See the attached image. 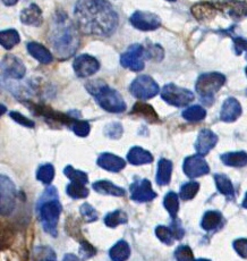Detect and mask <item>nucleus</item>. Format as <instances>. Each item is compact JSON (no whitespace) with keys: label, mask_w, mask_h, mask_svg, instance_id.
I'll return each mask as SVG.
<instances>
[{"label":"nucleus","mask_w":247,"mask_h":261,"mask_svg":"<svg viewBox=\"0 0 247 261\" xmlns=\"http://www.w3.org/2000/svg\"><path fill=\"white\" fill-rule=\"evenodd\" d=\"M128 222V217L126 213L122 212V210H116V212L109 213L104 217V224L108 226V227H117L118 225L126 224Z\"/></svg>","instance_id":"nucleus-31"},{"label":"nucleus","mask_w":247,"mask_h":261,"mask_svg":"<svg viewBox=\"0 0 247 261\" xmlns=\"http://www.w3.org/2000/svg\"><path fill=\"white\" fill-rule=\"evenodd\" d=\"M145 49L139 43H134L120 56V64L125 68L133 72H141L144 69Z\"/></svg>","instance_id":"nucleus-8"},{"label":"nucleus","mask_w":247,"mask_h":261,"mask_svg":"<svg viewBox=\"0 0 247 261\" xmlns=\"http://www.w3.org/2000/svg\"><path fill=\"white\" fill-rule=\"evenodd\" d=\"M241 115V106L238 100L235 98H228L223 103L220 112V119L226 123L235 122Z\"/></svg>","instance_id":"nucleus-17"},{"label":"nucleus","mask_w":247,"mask_h":261,"mask_svg":"<svg viewBox=\"0 0 247 261\" xmlns=\"http://www.w3.org/2000/svg\"><path fill=\"white\" fill-rule=\"evenodd\" d=\"M170 228H171V232H173L174 238L176 240H181V239H183L184 234H185L184 233V229L180 227V225L177 222H174V224L170 226Z\"/></svg>","instance_id":"nucleus-49"},{"label":"nucleus","mask_w":247,"mask_h":261,"mask_svg":"<svg viewBox=\"0 0 247 261\" xmlns=\"http://www.w3.org/2000/svg\"><path fill=\"white\" fill-rule=\"evenodd\" d=\"M129 22L136 30L149 32V31H154V30L160 28L161 18L154 13L136 11L135 13L132 14V16H130Z\"/></svg>","instance_id":"nucleus-9"},{"label":"nucleus","mask_w":247,"mask_h":261,"mask_svg":"<svg viewBox=\"0 0 247 261\" xmlns=\"http://www.w3.org/2000/svg\"><path fill=\"white\" fill-rule=\"evenodd\" d=\"M196 261H210V260H208V259H199V260H196Z\"/></svg>","instance_id":"nucleus-54"},{"label":"nucleus","mask_w":247,"mask_h":261,"mask_svg":"<svg viewBox=\"0 0 247 261\" xmlns=\"http://www.w3.org/2000/svg\"><path fill=\"white\" fill-rule=\"evenodd\" d=\"M221 160L227 166L244 167L247 165V153L244 151L228 152L221 155Z\"/></svg>","instance_id":"nucleus-27"},{"label":"nucleus","mask_w":247,"mask_h":261,"mask_svg":"<svg viewBox=\"0 0 247 261\" xmlns=\"http://www.w3.org/2000/svg\"><path fill=\"white\" fill-rule=\"evenodd\" d=\"M164 208L167 209V212L171 216V218L175 219L177 217V213L179 210V201H178V195L175 192H169L163 200Z\"/></svg>","instance_id":"nucleus-34"},{"label":"nucleus","mask_w":247,"mask_h":261,"mask_svg":"<svg viewBox=\"0 0 247 261\" xmlns=\"http://www.w3.org/2000/svg\"><path fill=\"white\" fill-rule=\"evenodd\" d=\"M60 213H62V204L57 198L44 200L42 204L39 205V216L43 228L52 237H57V225Z\"/></svg>","instance_id":"nucleus-5"},{"label":"nucleus","mask_w":247,"mask_h":261,"mask_svg":"<svg viewBox=\"0 0 247 261\" xmlns=\"http://www.w3.org/2000/svg\"><path fill=\"white\" fill-rule=\"evenodd\" d=\"M70 127L74 130V133L80 138L88 137L90 133V124L88 122H85V120L75 119L72 125H70Z\"/></svg>","instance_id":"nucleus-41"},{"label":"nucleus","mask_w":247,"mask_h":261,"mask_svg":"<svg viewBox=\"0 0 247 261\" xmlns=\"http://www.w3.org/2000/svg\"><path fill=\"white\" fill-rule=\"evenodd\" d=\"M87 89L94 95L99 106L109 113H123L126 109L124 99L117 90H114L107 84L100 81H91L87 84Z\"/></svg>","instance_id":"nucleus-3"},{"label":"nucleus","mask_w":247,"mask_h":261,"mask_svg":"<svg viewBox=\"0 0 247 261\" xmlns=\"http://www.w3.org/2000/svg\"><path fill=\"white\" fill-rule=\"evenodd\" d=\"M234 249L241 258L247 259V239H238L234 242Z\"/></svg>","instance_id":"nucleus-47"},{"label":"nucleus","mask_w":247,"mask_h":261,"mask_svg":"<svg viewBox=\"0 0 247 261\" xmlns=\"http://www.w3.org/2000/svg\"><path fill=\"white\" fill-rule=\"evenodd\" d=\"M28 51L33 58L37 59L38 62L41 64L48 65L53 60L51 53H50L47 48L42 46V44L39 42H34V41L29 42L28 43Z\"/></svg>","instance_id":"nucleus-21"},{"label":"nucleus","mask_w":247,"mask_h":261,"mask_svg":"<svg viewBox=\"0 0 247 261\" xmlns=\"http://www.w3.org/2000/svg\"><path fill=\"white\" fill-rule=\"evenodd\" d=\"M2 72L4 76L21 80L26 73V68L18 57L14 55H7L2 62Z\"/></svg>","instance_id":"nucleus-12"},{"label":"nucleus","mask_w":247,"mask_h":261,"mask_svg":"<svg viewBox=\"0 0 247 261\" xmlns=\"http://www.w3.org/2000/svg\"><path fill=\"white\" fill-rule=\"evenodd\" d=\"M15 204V187L7 176H2V214L12 213Z\"/></svg>","instance_id":"nucleus-14"},{"label":"nucleus","mask_w":247,"mask_h":261,"mask_svg":"<svg viewBox=\"0 0 247 261\" xmlns=\"http://www.w3.org/2000/svg\"><path fill=\"white\" fill-rule=\"evenodd\" d=\"M175 258L177 261H195L193 252L187 245H180L176 249Z\"/></svg>","instance_id":"nucleus-42"},{"label":"nucleus","mask_w":247,"mask_h":261,"mask_svg":"<svg viewBox=\"0 0 247 261\" xmlns=\"http://www.w3.org/2000/svg\"><path fill=\"white\" fill-rule=\"evenodd\" d=\"M221 220H223V216L219 212H208L203 216L202 227L205 230H212L218 227Z\"/></svg>","instance_id":"nucleus-33"},{"label":"nucleus","mask_w":247,"mask_h":261,"mask_svg":"<svg viewBox=\"0 0 247 261\" xmlns=\"http://www.w3.org/2000/svg\"><path fill=\"white\" fill-rule=\"evenodd\" d=\"M19 42H21V37H19V33L16 30L8 29L0 32V43L6 50L13 49Z\"/></svg>","instance_id":"nucleus-26"},{"label":"nucleus","mask_w":247,"mask_h":261,"mask_svg":"<svg viewBox=\"0 0 247 261\" xmlns=\"http://www.w3.org/2000/svg\"><path fill=\"white\" fill-rule=\"evenodd\" d=\"M155 235L164 244L171 245L174 243V234L171 232V228L167 227V226H158L155 228Z\"/></svg>","instance_id":"nucleus-39"},{"label":"nucleus","mask_w":247,"mask_h":261,"mask_svg":"<svg viewBox=\"0 0 247 261\" xmlns=\"http://www.w3.org/2000/svg\"><path fill=\"white\" fill-rule=\"evenodd\" d=\"M64 174L72 180V182H78V183H83L87 184L89 182L88 178V174H85L84 172H80V170H77L73 168L72 166H67L64 169Z\"/></svg>","instance_id":"nucleus-38"},{"label":"nucleus","mask_w":247,"mask_h":261,"mask_svg":"<svg viewBox=\"0 0 247 261\" xmlns=\"http://www.w3.org/2000/svg\"><path fill=\"white\" fill-rule=\"evenodd\" d=\"M218 142V137L210 129H202L199 134L198 140L195 143L196 152L200 155H205L210 152L211 149L215 147Z\"/></svg>","instance_id":"nucleus-16"},{"label":"nucleus","mask_w":247,"mask_h":261,"mask_svg":"<svg viewBox=\"0 0 247 261\" xmlns=\"http://www.w3.org/2000/svg\"><path fill=\"white\" fill-rule=\"evenodd\" d=\"M9 115H11V117L15 120V122L18 123L19 125H23V126L29 127V128L34 127V122H33V120L23 116V115L19 114L18 112H12Z\"/></svg>","instance_id":"nucleus-46"},{"label":"nucleus","mask_w":247,"mask_h":261,"mask_svg":"<svg viewBox=\"0 0 247 261\" xmlns=\"http://www.w3.org/2000/svg\"><path fill=\"white\" fill-rule=\"evenodd\" d=\"M127 160L129 164L139 166L153 162V155L141 147H134L129 150L127 154Z\"/></svg>","instance_id":"nucleus-23"},{"label":"nucleus","mask_w":247,"mask_h":261,"mask_svg":"<svg viewBox=\"0 0 247 261\" xmlns=\"http://www.w3.org/2000/svg\"><path fill=\"white\" fill-rule=\"evenodd\" d=\"M167 2H170V3H174V2H176V0H167Z\"/></svg>","instance_id":"nucleus-55"},{"label":"nucleus","mask_w":247,"mask_h":261,"mask_svg":"<svg viewBox=\"0 0 247 261\" xmlns=\"http://www.w3.org/2000/svg\"><path fill=\"white\" fill-rule=\"evenodd\" d=\"M184 173L189 178H195L203 176L205 174H209L210 167L208 163L202 158V155H190L186 158L184 162Z\"/></svg>","instance_id":"nucleus-13"},{"label":"nucleus","mask_w":247,"mask_h":261,"mask_svg":"<svg viewBox=\"0 0 247 261\" xmlns=\"http://www.w3.org/2000/svg\"><path fill=\"white\" fill-rule=\"evenodd\" d=\"M4 112H5V106L4 105H2V115L4 114Z\"/></svg>","instance_id":"nucleus-53"},{"label":"nucleus","mask_w":247,"mask_h":261,"mask_svg":"<svg viewBox=\"0 0 247 261\" xmlns=\"http://www.w3.org/2000/svg\"><path fill=\"white\" fill-rule=\"evenodd\" d=\"M66 192L73 199H84L89 195V190L85 188V184L78 182H72L68 184Z\"/></svg>","instance_id":"nucleus-35"},{"label":"nucleus","mask_w":247,"mask_h":261,"mask_svg":"<svg viewBox=\"0 0 247 261\" xmlns=\"http://www.w3.org/2000/svg\"><path fill=\"white\" fill-rule=\"evenodd\" d=\"M246 16H247V14H246Z\"/></svg>","instance_id":"nucleus-57"},{"label":"nucleus","mask_w":247,"mask_h":261,"mask_svg":"<svg viewBox=\"0 0 247 261\" xmlns=\"http://www.w3.org/2000/svg\"><path fill=\"white\" fill-rule=\"evenodd\" d=\"M63 261H78V258L75 254L67 253V254H65Z\"/></svg>","instance_id":"nucleus-50"},{"label":"nucleus","mask_w":247,"mask_h":261,"mask_svg":"<svg viewBox=\"0 0 247 261\" xmlns=\"http://www.w3.org/2000/svg\"><path fill=\"white\" fill-rule=\"evenodd\" d=\"M161 98L174 107H185L194 100V93L174 83L166 84L161 90Z\"/></svg>","instance_id":"nucleus-6"},{"label":"nucleus","mask_w":247,"mask_h":261,"mask_svg":"<svg viewBox=\"0 0 247 261\" xmlns=\"http://www.w3.org/2000/svg\"><path fill=\"white\" fill-rule=\"evenodd\" d=\"M21 22L25 25L40 27L42 23V11L38 5L31 4L21 13Z\"/></svg>","instance_id":"nucleus-20"},{"label":"nucleus","mask_w":247,"mask_h":261,"mask_svg":"<svg viewBox=\"0 0 247 261\" xmlns=\"http://www.w3.org/2000/svg\"><path fill=\"white\" fill-rule=\"evenodd\" d=\"M113 261H126L130 255V248L126 241H119L112 248L109 252Z\"/></svg>","instance_id":"nucleus-28"},{"label":"nucleus","mask_w":247,"mask_h":261,"mask_svg":"<svg viewBox=\"0 0 247 261\" xmlns=\"http://www.w3.org/2000/svg\"><path fill=\"white\" fill-rule=\"evenodd\" d=\"M164 51L163 49L159 44H150L148 49H145V58L152 59L155 62H160L163 59Z\"/></svg>","instance_id":"nucleus-40"},{"label":"nucleus","mask_w":247,"mask_h":261,"mask_svg":"<svg viewBox=\"0 0 247 261\" xmlns=\"http://www.w3.org/2000/svg\"><path fill=\"white\" fill-rule=\"evenodd\" d=\"M216 9H220L229 15L233 18H240L246 16L247 4L245 2H237V0H220L214 3Z\"/></svg>","instance_id":"nucleus-15"},{"label":"nucleus","mask_w":247,"mask_h":261,"mask_svg":"<svg viewBox=\"0 0 247 261\" xmlns=\"http://www.w3.org/2000/svg\"><path fill=\"white\" fill-rule=\"evenodd\" d=\"M193 16L199 21H209L212 19L216 14V7L214 3H199L190 8Z\"/></svg>","instance_id":"nucleus-19"},{"label":"nucleus","mask_w":247,"mask_h":261,"mask_svg":"<svg viewBox=\"0 0 247 261\" xmlns=\"http://www.w3.org/2000/svg\"><path fill=\"white\" fill-rule=\"evenodd\" d=\"M93 189L100 194L114 195V197H124L126 193L124 189L117 187L109 180H98L93 183Z\"/></svg>","instance_id":"nucleus-24"},{"label":"nucleus","mask_w":247,"mask_h":261,"mask_svg":"<svg viewBox=\"0 0 247 261\" xmlns=\"http://www.w3.org/2000/svg\"><path fill=\"white\" fill-rule=\"evenodd\" d=\"M74 18L80 32L99 38L113 36L119 23L118 14L108 0H77Z\"/></svg>","instance_id":"nucleus-1"},{"label":"nucleus","mask_w":247,"mask_h":261,"mask_svg":"<svg viewBox=\"0 0 247 261\" xmlns=\"http://www.w3.org/2000/svg\"><path fill=\"white\" fill-rule=\"evenodd\" d=\"M79 210H80V215H82V217L84 218L85 222L93 223L98 219L97 212H95V209L90 203H83Z\"/></svg>","instance_id":"nucleus-44"},{"label":"nucleus","mask_w":247,"mask_h":261,"mask_svg":"<svg viewBox=\"0 0 247 261\" xmlns=\"http://www.w3.org/2000/svg\"><path fill=\"white\" fill-rule=\"evenodd\" d=\"M130 114L135 115V116L142 117L143 119L148 120L149 123H159L160 120L158 114L153 109V107L144 102H136Z\"/></svg>","instance_id":"nucleus-22"},{"label":"nucleus","mask_w":247,"mask_h":261,"mask_svg":"<svg viewBox=\"0 0 247 261\" xmlns=\"http://www.w3.org/2000/svg\"><path fill=\"white\" fill-rule=\"evenodd\" d=\"M57 255L50 247H37L33 250L32 261H56Z\"/></svg>","instance_id":"nucleus-30"},{"label":"nucleus","mask_w":247,"mask_h":261,"mask_svg":"<svg viewBox=\"0 0 247 261\" xmlns=\"http://www.w3.org/2000/svg\"><path fill=\"white\" fill-rule=\"evenodd\" d=\"M214 180H215L216 188H218L220 193L226 195L228 199H234L235 190L233 187V183H231V180L227 177L226 175L216 174L214 175Z\"/></svg>","instance_id":"nucleus-29"},{"label":"nucleus","mask_w":247,"mask_h":261,"mask_svg":"<svg viewBox=\"0 0 247 261\" xmlns=\"http://www.w3.org/2000/svg\"><path fill=\"white\" fill-rule=\"evenodd\" d=\"M80 242V248H79V259L80 260H88L90 258L94 257L97 254V250L91 245L89 242H85V241H79Z\"/></svg>","instance_id":"nucleus-43"},{"label":"nucleus","mask_w":247,"mask_h":261,"mask_svg":"<svg viewBox=\"0 0 247 261\" xmlns=\"http://www.w3.org/2000/svg\"><path fill=\"white\" fill-rule=\"evenodd\" d=\"M98 165L101 168L109 170V172L118 173L125 168L126 163L123 158L118 157V155L104 152L99 155Z\"/></svg>","instance_id":"nucleus-18"},{"label":"nucleus","mask_w":247,"mask_h":261,"mask_svg":"<svg viewBox=\"0 0 247 261\" xmlns=\"http://www.w3.org/2000/svg\"><path fill=\"white\" fill-rule=\"evenodd\" d=\"M157 198V193L152 190V185L148 179H136L130 185V199L136 202H149Z\"/></svg>","instance_id":"nucleus-11"},{"label":"nucleus","mask_w":247,"mask_h":261,"mask_svg":"<svg viewBox=\"0 0 247 261\" xmlns=\"http://www.w3.org/2000/svg\"><path fill=\"white\" fill-rule=\"evenodd\" d=\"M245 72H246V75H247V67H246V69H245Z\"/></svg>","instance_id":"nucleus-56"},{"label":"nucleus","mask_w":247,"mask_h":261,"mask_svg":"<svg viewBox=\"0 0 247 261\" xmlns=\"http://www.w3.org/2000/svg\"><path fill=\"white\" fill-rule=\"evenodd\" d=\"M75 25L64 12H58L50 22L48 41L62 59L72 57L79 46V37Z\"/></svg>","instance_id":"nucleus-2"},{"label":"nucleus","mask_w":247,"mask_h":261,"mask_svg":"<svg viewBox=\"0 0 247 261\" xmlns=\"http://www.w3.org/2000/svg\"><path fill=\"white\" fill-rule=\"evenodd\" d=\"M73 68L78 77H89L99 71L100 64L95 57L83 54L75 58Z\"/></svg>","instance_id":"nucleus-10"},{"label":"nucleus","mask_w":247,"mask_h":261,"mask_svg":"<svg viewBox=\"0 0 247 261\" xmlns=\"http://www.w3.org/2000/svg\"><path fill=\"white\" fill-rule=\"evenodd\" d=\"M104 133L112 139H119L123 134V126L119 123H112L109 124L104 129Z\"/></svg>","instance_id":"nucleus-45"},{"label":"nucleus","mask_w":247,"mask_h":261,"mask_svg":"<svg viewBox=\"0 0 247 261\" xmlns=\"http://www.w3.org/2000/svg\"><path fill=\"white\" fill-rule=\"evenodd\" d=\"M18 3V0H3V4L5 6H14Z\"/></svg>","instance_id":"nucleus-51"},{"label":"nucleus","mask_w":247,"mask_h":261,"mask_svg":"<svg viewBox=\"0 0 247 261\" xmlns=\"http://www.w3.org/2000/svg\"><path fill=\"white\" fill-rule=\"evenodd\" d=\"M54 177V168L51 164H45L39 168L37 172V178L45 185L51 184Z\"/></svg>","instance_id":"nucleus-36"},{"label":"nucleus","mask_w":247,"mask_h":261,"mask_svg":"<svg viewBox=\"0 0 247 261\" xmlns=\"http://www.w3.org/2000/svg\"><path fill=\"white\" fill-rule=\"evenodd\" d=\"M199 189H200V184L198 182L186 183L180 189L179 197L183 200H185V201H187V200H191L195 197L196 193L199 192Z\"/></svg>","instance_id":"nucleus-37"},{"label":"nucleus","mask_w":247,"mask_h":261,"mask_svg":"<svg viewBox=\"0 0 247 261\" xmlns=\"http://www.w3.org/2000/svg\"><path fill=\"white\" fill-rule=\"evenodd\" d=\"M234 49H235V54L237 56L243 54L246 51L247 54V40L244 38H234ZM246 59H247V55H246Z\"/></svg>","instance_id":"nucleus-48"},{"label":"nucleus","mask_w":247,"mask_h":261,"mask_svg":"<svg viewBox=\"0 0 247 261\" xmlns=\"http://www.w3.org/2000/svg\"><path fill=\"white\" fill-rule=\"evenodd\" d=\"M241 204H243V207H244V208H246V209H247V193H246L244 201H243V203H241Z\"/></svg>","instance_id":"nucleus-52"},{"label":"nucleus","mask_w":247,"mask_h":261,"mask_svg":"<svg viewBox=\"0 0 247 261\" xmlns=\"http://www.w3.org/2000/svg\"><path fill=\"white\" fill-rule=\"evenodd\" d=\"M171 172H173V163L168 159H160L158 163V173H157V183L161 187L168 185L170 182Z\"/></svg>","instance_id":"nucleus-25"},{"label":"nucleus","mask_w":247,"mask_h":261,"mask_svg":"<svg viewBox=\"0 0 247 261\" xmlns=\"http://www.w3.org/2000/svg\"><path fill=\"white\" fill-rule=\"evenodd\" d=\"M205 116L206 110L203 107L198 106V105L190 106L183 112V117L188 122H200V120H203Z\"/></svg>","instance_id":"nucleus-32"},{"label":"nucleus","mask_w":247,"mask_h":261,"mask_svg":"<svg viewBox=\"0 0 247 261\" xmlns=\"http://www.w3.org/2000/svg\"><path fill=\"white\" fill-rule=\"evenodd\" d=\"M226 83V76L218 72H210L200 75L195 84L196 92L204 102L212 100L213 95L224 87Z\"/></svg>","instance_id":"nucleus-4"},{"label":"nucleus","mask_w":247,"mask_h":261,"mask_svg":"<svg viewBox=\"0 0 247 261\" xmlns=\"http://www.w3.org/2000/svg\"><path fill=\"white\" fill-rule=\"evenodd\" d=\"M129 91L135 98L141 100H148L154 98L160 91L158 83L149 75H141L136 77L130 84Z\"/></svg>","instance_id":"nucleus-7"}]
</instances>
